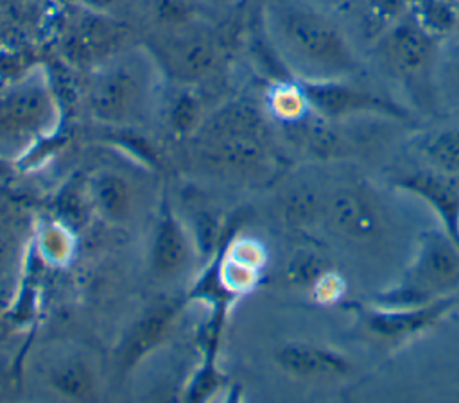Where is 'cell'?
I'll list each match as a JSON object with an SVG mask.
<instances>
[{
  "label": "cell",
  "instance_id": "13",
  "mask_svg": "<svg viewBox=\"0 0 459 403\" xmlns=\"http://www.w3.org/2000/svg\"><path fill=\"white\" fill-rule=\"evenodd\" d=\"M178 306L174 303L160 304L143 313L138 322L129 330L127 337L120 347V362L126 367H133L138 364L149 351H152L165 333L169 331Z\"/></svg>",
  "mask_w": 459,
  "mask_h": 403
},
{
  "label": "cell",
  "instance_id": "28",
  "mask_svg": "<svg viewBox=\"0 0 459 403\" xmlns=\"http://www.w3.org/2000/svg\"><path fill=\"white\" fill-rule=\"evenodd\" d=\"M210 2H215V4H222V2H228V0H210Z\"/></svg>",
  "mask_w": 459,
  "mask_h": 403
},
{
  "label": "cell",
  "instance_id": "7",
  "mask_svg": "<svg viewBox=\"0 0 459 403\" xmlns=\"http://www.w3.org/2000/svg\"><path fill=\"white\" fill-rule=\"evenodd\" d=\"M56 116V106L39 73H29L0 91V138L25 140L45 133Z\"/></svg>",
  "mask_w": 459,
  "mask_h": 403
},
{
  "label": "cell",
  "instance_id": "14",
  "mask_svg": "<svg viewBox=\"0 0 459 403\" xmlns=\"http://www.w3.org/2000/svg\"><path fill=\"white\" fill-rule=\"evenodd\" d=\"M337 124L339 122L326 120L310 109L308 115L289 125L294 129L298 141L312 156L321 159H339L348 154L350 143Z\"/></svg>",
  "mask_w": 459,
  "mask_h": 403
},
{
  "label": "cell",
  "instance_id": "9",
  "mask_svg": "<svg viewBox=\"0 0 459 403\" xmlns=\"http://www.w3.org/2000/svg\"><path fill=\"white\" fill-rule=\"evenodd\" d=\"M394 186L427 202L459 247V183L454 176L432 168L412 170L394 179Z\"/></svg>",
  "mask_w": 459,
  "mask_h": 403
},
{
  "label": "cell",
  "instance_id": "26",
  "mask_svg": "<svg viewBox=\"0 0 459 403\" xmlns=\"http://www.w3.org/2000/svg\"><path fill=\"white\" fill-rule=\"evenodd\" d=\"M446 43L448 47L443 61V73L450 90L459 95V27L446 38Z\"/></svg>",
  "mask_w": 459,
  "mask_h": 403
},
{
  "label": "cell",
  "instance_id": "25",
  "mask_svg": "<svg viewBox=\"0 0 459 403\" xmlns=\"http://www.w3.org/2000/svg\"><path fill=\"white\" fill-rule=\"evenodd\" d=\"M346 290V283L342 279V276L335 270H326L314 285H312V292L314 297L319 303H337L341 301V297L344 296Z\"/></svg>",
  "mask_w": 459,
  "mask_h": 403
},
{
  "label": "cell",
  "instance_id": "21",
  "mask_svg": "<svg viewBox=\"0 0 459 403\" xmlns=\"http://www.w3.org/2000/svg\"><path fill=\"white\" fill-rule=\"evenodd\" d=\"M271 109L273 113L287 124L301 120L310 113L308 100L298 79L294 82H280L271 93Z\"/></svg>",
  "mask_w": 459,
  "mask_h": 403
},
{
  "label": "cell",
  "instance_id": "1",
  "mask_svg": "<svg viewBox=\"0 0 459 403\" xmlns=\"http://www.w3.org/2000/svg\"><path fill=\"white\" fill-rule=\"evenodd\" d=\"M264 25L274 54L296 79H348L359 70L341 27L303 0H265Z\"/></svg>",
  "mask_w": 459,
  "mask_h": 403
},
{
  "label": "cell",
  "instance_id": "8",
  "mask_svg": "<svg viewBox=\"0 0 459 403\" xmlns=\"http://www.w3.org/2000/svg\"><path fill=\"white\" fill-rule=\"evenodd\" d=\"M459 306V294H448L420 304H380L360 312L364 330L387 344H402L450 315Z\"/></svg>",
  "mask_w": 459,
  "mask_h": 403
},
{
  "label": "cell",
  "instance_id": "17",
  "mask_svg": "<svg viewBox=\"0 0 459 403\" xmlns=\"http://www.w3.org/2000/svg\"><path fill=\"white\" fill-rule=\"evenodd\" d=\"M418 150L429 163V168L454 177L459 176V125L427 134L420 141Z\"/></svg>",
  "mask_w": 459,
  "mask_h": 403
},
{
  "label": "cell",
  "instance_id": "24",
  "mask_svg": "<svg viewBox=\"0 0 459 403\" xmlns=\"http://www.w3.org/2000/svg\"><path fill=\"white\" fill-rule=\"evenodd\" d=\"M197 116H199V104H197L195 97H192L186 91L179 93L174 99V102L170 106V113H169V118H170L174 129L188 131L195 124Z\"/></svg>",
  "mask_w": 459,
  "mask_h": 403
},
{
  "label": "cell",
  "instance_id": "23",
  "mask_svg": "<svg viewBox=\"0 0 459 403\" xmlns=\"http://www.w3.org/2000/svg\"><path fill=\"white\" fill-rule=\"evenodd\" d=\"M330 263L317 253L303 251L292 258L289 263V278L294 285L310 287L326 272L330 270Z\"/></svg>",
  "mask_w": 459,
  "mask_h": 403
},
{
  "label": "cell",
  "instance_id": "5",
  "mask_svg": "<svg viewBox=\"0 0 459 403\" xmlns=\"http://www.w3.org/2000/svg\"><path fill=\"white\" fill-rule=\"evenodd\" d=\"M305 91L310 109L332 122H342L357 116H377L394 122H412V113L378 91L357 86L348 79L303 81L298 79Z\"/></svg>",
  "mask_w": 459,
  "mask_h": 403
},
{
  "label": "cell",
  "instance_id": "2",
  "mask_svg": "<svg viewBox=\"0 0 459 403\" xmlns=\"http://www.w3.org/2000/svg\"><path fill=\"white\" fill-rule=\"evenodd\" d=\"M373 43V54L384 72L405 90L418 107L434 109L437 104L439 41L407 13Z\"/></svg>",
  "mask_w": 459,
  "mask_h": 403
},
{
  "label": "cell",
  "instance_id": "29",
  "mask_svg": "<svg viewBox=\"0 0 459 403\" xmlns=\"http://www.w3.org/2000/svg\"><path fill=\"white\" fill-rule=\"evenodd\" d=\"M4 170H5V167H4V163L0 161V172H4Z\"/></svg>",
  "mask_w": 459,
  "mask_h": 403
},
{
  "label": "cell",
  "instance_id": "6",
  "mask_svg": "<svg viewBox=\"0 0 459 403\" xmlns=\"http://www.w3.org/2000/svg\"><path fill=\"white\" fill-rule=\"evenodd\" d=\"M321 220L339 240L371 245L385 235L384 208L366 184L348 183L325 195Z\"/></svg>",
  "mask_w": 459,
  "mask_h": 403
},
{
  "label": "cell",
  "instance_id": "3",
  "mask_svg": "<svg viewBox=\"0 0 459 403\" xmlns=\"http://www.w3.org/2000/svg\"><path fill=\"white\" fill-rule=\"evenodd\" d=\"M156 86V63L143 50L109 57L90 84V107L97 120L126 125L143 118Z\"/></svg>",
  "mask_w": 459,
  "mask_h": 403
},
{
  "label": "cell",
  "instance_id": "10",
  "mask_svg": "<svg viewBox=\"0 0 459 403\" xmlns=\"http://www.w3.org/2000/svg\"><path fill=\"white\" fill-rule=\"evenodd\" d=\"M280 369L298 380L339 382L353 373L351 362L341 351L310 342H289L276 353Z\"/></svg>",
  "mask_w": 459,
  "mask_h": 403
},
{
  "label": "cell",
  "instance_id": "19",
  "mask_svg": "<svg viewBox=\"0 0 459 403\" xmlns=\"http://www.w3.org/2000/svg\"><path fill=\"white\" fill-rule=\"evenodd\" d=\"M90 13H91V18L79 23L72 38V47L79 50L81 56L106 52V48L113 45L118 36L117 27L109 20H106V14H99L93 11Z\"/></svg>",
  "mask_w": 459,
  "mask_h": 403
},
{
  "label": "cell",
  "instance_id": "16",
  "mask_svg": "<svg viewBox=\"0 0 459 403\" xmlns=\"http://www.w3.org/2000/svg\"><path fill=\"white\" fill-rule=\"evenodd\" d=\"M409 14L437 41L459 27V7L452 0H409Z\"/></svg>",
  "mask_w": 459,
  "mask_h": 403
},
{
  "label": "cell",
  "instance_id": "27",
  "mask_svg": "<svg viewBox=\"0 0 459 403\" xmlns=\"http://www.w3.org/2000/svg\"><path fill=\"white\" fill-rule=\"evenodd\" d=\"M88 11L99 13V14H108L109 11L117 9L124 0H81Z\"/></svg>",
  "mask_w": 459,
  "mask_h": 403
},
{
  "label": "cell",
  "instance_id": "18",
  "mask_svg": "<svg viewBox=\"0 0 459 403\" xmlns=\"http://www.w3.org/2000/svg\"><path fill=\"white\" fill-rule=\"evenodd\" d=\"M52 387L72 399L93 398V374L82 360H66L59 364L50 374Z\"/></svg>",
  "mask_w": 459,
  "mask_h": 403
},
{
  "label": "cell",
  "instance_id": "22",
  "mask_svg": "<svg viewBox=\"0 0 459 403\" xmlns=\"http://www.w3.org/2000/svg\"><path fill=\"white\" fill-rule=\"evenodd\" d=\"M325 195L310 188L296 190L285 199V217L296 224H310L323 217Z\"/></svg>",
  "mask_w": 459,
  "mask_h": 403
},
{
  "label": "cell",
  "instance_id": "15",
  "mask_svg": "<svg viewBox=\"0 0 459 403\" xmlns=\"http://www.w3.org/2000/svg\"><path fill=\"white\" fill-rule=\"evenodd\" d=\"M95 210L109 222H124L133 210L131 184L115 172H100L91 179Z\"/></svg>",
  "mask_w": 459,
  "mask_h": 403
},
{
  "label": "cell",
  "instance_id": "11",
  "mask_svg": "<svg viewBox=\"0 0 459 403\" xmlns=\"http://www.w3.org/2000/svg\"><path fill=\"white\" fill-rule=\"evenodd\" d=\"M158 59L176 81L190 84L212 70L215 63V50L204 34L181 30L161 43Z\"/></svg>",
  "mask_w": 459,
  "mask_h": 403
},
{
  "label": "cell",
  "instance_id": "12",
  "mask_svg": "<svg viewBox=\"0 0 459 403\" xmlns=\"http://www.w3.org/2000/svg\"><path fill=\"white\" fill-rule=\"evenodd\" d=\"M192 247L181 222L169 210L160 217L151 244V272L160 281L178 278L190 263Z\"/></svg>",
  "mask_w": 459,
  "mask_h": 403
},
{
  "label": "cell",
  "instance_id": "4",
  "mask_svg": "<svg viewBox=\"0 0 459 403\" xmlns=\"http://www.w3.org/2000/svg\"><path fill=\"white\" fill-rule=\"evenodd\" d=\"M459 288V247L445 231H425L400 283L382 304H420Z\"/></svg>",
  "mask_w": 459,
  "mask_h": 403
},
{
  "label": "cell",
  "instance_id": "20",
  "mask_svg": "<svg viewBox=\"0 0 459 403\" xmlns=\"http://www.w3.org/2000/svg\"><path fill=\"white\" fill-rule=\"evenodd\" d=\"M407 13L409 0H371L362 18V29L375 41Z\"/></svg>",
  "mask_w": 459,
  "mask_h": 403
}]
</instances>
